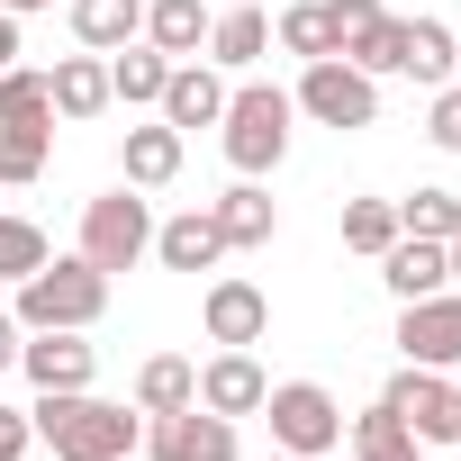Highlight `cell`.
Segmentation results:
<instances>
[{
    "label": "cell",
    "mask_w": 461,
    "mask_h": 461,
    "mask_svg": "<svg viewBox=\"0 0 461 461\" xmlns=\"http://www.w3.org/2000/svg\"><path fill=\"white\" fill-rule=\"evenodd\" d=\"M208 0H145V46H163L172 64H190V55H208Z\"/></svg>",
    "instance_id": "22"
},
{
    "label": "cell",
    "mask_w": 461,
    "mask_h": 461,
    "mask_svg": "<svg viewBox=\"0 0 461 461\" xmlns=\"http://www.w3.org/2000/svg\"><path fill=\"white\" fill-rule=\"evenodd\" d=\"M272 461H290V452H272Z\"/></svg>",
    "instance_id": "43"
},
{
    "label": "cell",
    "mask_w": 461,
    "mask_h": 461,
    "mask_svg": "<svg viewBox=\"0 0 461 461\" xmlns=\"http://www.w3.org/2000/svg\"><path fill=\"white\" fill-rule=\"evenodd\" d=\"M64 19H73V46L118 55V46L145 37V0H64Z\"/></svg>",
    "instance_id": "20"
},
{
    "label": "cell",
    "mask_w": 461,
    "mask_h": 461,
    "mask_svg": "<svg viewBox=\"0 0 461 461\" xmlns=\"http://www.w3.org/2000/svg\"><path fill=\"white\" fill-rule=\"evenodd\" d=\"M326 19H335V37L353 46L362 28H380V19H389V0H326Z\"/></svg>",
    "instance_id": "34"
},
{
    "label": "cell",
    "mask_w": 461,
    "mask_h": 461,
    "mask_svg": "<svg viewBox=\"0 0 461 461\" xmlns=\"http://www.w3.org/2000/svg\"><path fill=\"white\" fill-rule=\"evenodd\" d=\"M10 64H19V19L0 10V73H10Z\"/></svg>",
    "instance_id": "37"
},
{
    "label": "cell",
    "mask_w": 461,
    "mask_h": 461,
    "mask_svg": "<svg viewBox=\"0 0 461 461\" xmlns=\"http://www.w3.org/2000/svg\"><path fill=\"white\" fill-rule=\"evenodd\" d=\"M344 64H362L371 82H389V73H398V19H380V28H362V37L344 46Z\"/></svg>",
    "instance_id": "32"
},
{
    "label": "cell",
    "mask_w": 461,
    "mask_h": 461,
    "mask_svg": "<svg viewBox=\"0 0 461 461\" xmlns=\"http://www.w3.org/2000/svg\"><path fill=\"white\" fill-rule=\"evenodd\" d=\"M263 389H272V371L254 362V344H217L208 362H199V407H217V416H263Z\"/></svg>",
    "instance_id": "11"
},
{
    "label": "cell",
    "mask_w": 461,
    "mask_h": 461,
    "mask_svg": "<svg viewBox=\"0 0 461 461\" xmlns=\"http://www.w3.org/2000/svg\"><path fill=\"white\" fill-rule=\"evenodd\" d=\"M163 82H172V55H163V46H145V37H136V46H118V55H109V100H118V109H154V100H163Z\"/></svg>",
    "instance_id": "23"
},
{
    "label": "cell",
    "mask_w": 461,
    "mask_h": 461,
    "mask_svg": "<svg viewBox=\"0 0 461 461\" xmlns=\"http://www.w3.org/2000/svg\"><path fill=\"white\" fill-rule=\"evenodd\" d=\"M145 452L154 461H245L236 443V416H217V407H172V416H145Z\"/></svg>",
    "instance_id": "7"
},
{
    "label": "cell",
    "mask_w": 461,
    "mask_h": 461,
    "mask_svg": "<svg viewBox=\"0 0 461 461\" xmlns=\"http://www.w3.org/2000/svg\"><path fill=\"white\" fill-rule=\"evenodd\" d=\"M28 443H37L28 407H0V461H28Z\"/></svg>",
    "instance_id": "35"
},
{
    "label": "cell",
    "mask_w": 461,
    "mask_h": 461,
    "mask_svg": "<svg viewBox=\"0 0 461 461\" xmlns=\"http://www.w3.org/2000/svg\"><path fill=\"white\" fill-rule=\"evenodd\" d=\"M398 236H425V245H452V236H461V190H443V181L407 190V199H398Z\"/></svg>",
    "instance_id": "27"
},
{
    "label": "cell",
    "mask_w": 461,
    "mask_h": 461,
    "mask_svg": "<svg viewBox=\"0 0 461 461\" xmlns=\"http://www.w3.org/2000/svg\"><path fill=\"white\" fill-rule=\"evenodd\" d=\"M263 416H272V452H290V461L344 452V398L326 380H272L263 389Z\"/></svg>",
    "instance_id": "5"
},
{
    "label": "cell",
    "mask_w": 461,
    "mask_h": 461,
    "mask_svg": "<svg viewBox=\"0 0 461 461\" xmlns=\"http://www.w3.org/2000/svg\"><path fill=\"white\" fill-rule=\"evenodd\" d=\"M452 64H461V37H452L443 19H425V10H416V19H398V73H407L416 91H443V82H452Z\"/></svg>",
    "instance_id": "16"
},
{
    "label": "cell",
    "mask_w": 461,
    "mask_h": 461,
    "mask_svg": "<svg viewBox=\"0 0 461 461\" xmlns=\"http://www.w3.org/2000/svg\"><path fill=\"white\" fill-rule=\"evenodd\" d=\"M398 362L461 371V290H434V299H407L398 308Z\"/></svg>",
    "instance_id": "9"
},
{
    "label": "cell",
    "mask_w": 461,
    "mask_h": 461,
    "mask_svg": "<svg viewBox=\"0 0 461 461\" xmlns=\"http://www.w3.org/2000/svg\"><path fill=\"white\" fill-rule=\"evenodd\" d=\"M272 55V10H217L208 19V64L217 73H254Z\"/></svg>",
    "instance_id": "21"
},
{
    "label": "cell",
    "mask_w": 461,
    "mask_h": 461,
    "mask_svg": "<svg viewBox=\"0 0 461 461\" xmlns=\"http://www.w3.org/2000/svg\"><path fill=\"white\" fill-rule=\"evenodd\" d=\"M380 290L407 308V299H434V290H452V272H443V245H425V236H398L389 254H380Z\"/></svg>",
    "instance_id": "19"
},
{
    "label": "cell",
    "mask_w": 461,
    "mask_h": 461,
    "mask_svg": "<svg viewBox=\"0 0 461 461\" xmlns=\"http://www.w3.org/2000/svg\"><path fill=\"white\" fill-rule=\"evenodd\" d=\"M344 461H425V443H416V434L371 398L362 416H344Z\"/></svg>",
    "instance_id": "25"
},
{
    "label": "cell",
    "mask_w": 461,
    "mask_h": 461,
    "mask_svg": "<svg viewBox=\"0 0 461 461\" xmlns=\"http://www.w3.org/2000/svg\"><path fill=\"white\" fill-rule=\"evenodd\" d=\"M443 272H452V290H461V236H452V245H443Z\"/></svg>",
    "instance_id": "39"
},
{
    "label": "cell",
    "mask_w": 461,
    "mask_h": 461,
    "mask_svg": "<svg viewBox=\"0 0 461 461\" xmlns=\"http://www.w3.org/2000/svg\"><path fill=\"white\" fill-rule=\"evenodd\" d=\"M55 163V127H0V190H28Z\"/></svg>",
    "instance_id": "30"
},
{
    "label": "cell",
    "mask_w": 461,
    "mask_h": 461,
    "mask_svg": "<svg viewBox=\"0 0 461 461\" xmlns=\"http://www.w3.org/2000/svg\"><path fill=\"white\" fill-rule=\"evenodd\" d=\"M0 10H10V19H37V10H55V0H0Z\"/></svg>",
    "instance_id": "38"
},
{
    "label": "cell",
    "mask_w": 461,
    "mask_h": 461,
    "mask_svg": "<svg viewBox=\"0 0 461 461\" xmlns=\"http://www.w3.org/2000/svg\"><path fill=\"white\" fill-rule=\"evenodd\" d=\"M398 245V199H344V254L380 263Z\"/></svg>",
    "instance_id": "29"
},
{
    "label": "cell",
    "mask_w": 461,
    "mask_h": 461,
    "mask_svg": "<svg viewBox=\"0 0 461 461\" xmlns=\"http://www.w3.org/2000/svg\"><path fill=\"white\" fill-rule=\"evenodd\" d=\"M46 82H55V118H64V127H91V118L109 109V55H91V46H82V55H55Z\"/></svg>",
    "instance_id": "18"
},
{
    "label": "cell",
    "mask_w": 461,
    "mask_h": 461,
    "mask_svg": "<svg viewBox=\"0 0 461 461\" xmlns=\"http://www.w3.org/2000/svg\"><path fill=\"white\" fill-rule=\"evenodd\" d=\"M452 443H461V389H452Z\"/></svg>",
    "instance_id": "40"
},
{
    "label": "cell",
    "mask_w": 461,
    "mask_h": 461,
    "mask_svg": "<svg viewBox=\"0 0 461 461\" xmlns=\"http://www.w3.org/2000/svg\"><path fill=\"white\" fill-rule=\"evenodd\" d=\"M199 326H208V344H263V335H272V299H263L245 272H217V281L199 290Z\"/></svg>",
    "instance_id": "10"
},
{
    "label": "cell",
    "mask_w": 461,
    "mask_h": 461,
    "mask_svg": "<svg viewBox=\"0 0 461 461\" xmlns=\"http://www.w3.org/2000/svg\"><path fill=\"white\" fill-rule=\"evenodd\" d=\"M290 109L317 118V127H335V136H353V127H380V82L362 64H344V55H317V64H299Z\"/></svg>",
    "instance_id": "6"
},
{
    "label": "cell",
    "mask_w": 461,
    "mask_h": 461,
    "mask_svg": "<svg viewBox=\"0 0 461 461\" xmlns=\"http://www.w3.org/2000/svg\"><path fill=\"white\" fill-rule=\"evenodd\" d=\"M28 425H37V443L55 461H127L145 443V416L118 407V398H100V389H37Z\"/></svg>",
    "instance_id": "1"
},
{
    "label": "cell",
    "mask_w": 461,
    "mask_h": 461,
    "mask_svg": "<svg viewBox=\"0 0 461 461\" xmlns=\"http://www.w3.org/2000/svg\"><path fill=\"white\" fill-rule=\"evenodd\" d=\"M272 46H281V55H299V64L344 55V37H335V19H326V0H290V10L272 19Z\"/></svg>",
    "instance_id": "26"
},
{
    "label": "cell",
    "mask_w": 461,
    "mask_h": 461,
    "mask_svg": "<svg viewBox=\"0 0 461 461\" xmlns=\"http://www.w3.org/2000/svg\"><path fill=\"white\" fill-rule=\"evenodd\" d=\"M208 217H217L226 254H254V245H272V236H281V208H272V190H263V181L217 190V199H208Z\"/></svg>",
    "instance_id": "15"
},
{
    "label": "cell",
    "mask_w": 461,
    "mask_h": 461,
    "mask_svg": "<svg viewBox=\"0 0 461 461\" xmlns=\"http://www.w3.org/2000/svg\"><path fill=\"white\" fill-rule=\"evenodd\" d=\"M0 127H55V82L37 64H10L0 73Z\"/></svg>",
    "instance_id": "28"
},
{
    "label": "cell",
    "mask_w": 461,
    "mask_h": 461,
    "mask_svg": "<svg viewBox=\"0 0 461 461\" xmlns=\"http://www.w3.org/2000/svg\"><path fill=\"white\" fill-rule=\"evenodd\" d=\"M73 254L91 263V272H136L145 254H154V199L136 190V181H118V190H100V199H82V236H73Z\"/></svg>",
    "instance_id": "4"
},
{
    "label": "cell",
    "mask_w": 461,
    "mask_h": 461,
    "mask_svg": "<svg viewBox=\"0 0 461 461\" xmlns=\"http://www.w3.org/2000/svg\"><path fill=\"white\" fill-rule=\"evenodd\" d=\"M226 91H236V82H226L208 55H190V64H172V82H163L154 118H163V127H181V136H190V127H217V118H226Z\"/></svg>",
    "instance_id": "12"
},
{
    "label": "cell",
    "mask_w": 461,
    "mask_h": 461,
    "mask_svg": "<svg viewBox=\"0 0 461 461\" xmlns=\"http://www.w3.org/2000/svg\"><path fill=\"white\" fill-rule=\"evenodd\" d=\"M19 344H28V326H19L10 308H0V371H19Z\"/></svg>",
    "instance_id": "36"
},
{
    "label": "cell",
    "mask_w": 461,
    "mask_h": 461,
    "mask_svg": "<svg viewBox=\"0 0 461 461\" xmlns=\"http://www.w3.org/2000/svg\"><path fill=\"white\" fill-rule=\"evenodd\" d=\"M452 82H461V64H452Z\"/></svg>",
    "instance_id": "42"
},
{
    "label": "cell",
    "mask_w": 461,
    "mask_h": 461,
    "mask_svg": "<svg viewBox=\"0 0 461 461\" xmlns=\"http://www.w3.org/2000/svg\"><path fill=\"white\" fill-rule=\"evenodd\" d=\"M425 136H434L443 154H461V82H443V91H434V109H425Z\"/></svg>",
    "instance_id": "33"
},
{
    "label": "cell",
    "mask_w": 461,
    "mask_h": 461,
    "mask_svg": "<svg viewBox=\"0 0 461 461\" xmlns=\"http://www.w3.org/2000/svg\"><path fill=\"white\" fill-rule=\"evenodd\" d=\"M380 407L416 434V443H452V371H425V362H398Z\"/></svg>",
    "instance_id": "8"
},
{
    "label": "cell",
    "mask_w": 461,
    "mask_h": 461,
    "mask_svg": "<svg viewBox=\"0 0 461 461\" xmlns=\"http://www.w3.org/2000/svg\"><path fill=\"white\" fill-rule=\"evenodd\" d=\"M19 371L37 389H91L100 380V344H82V326H46V335L19 344Z\"/></svg>",
    "instance_id": "13"
},
{
    "label": "cell",
    "mask_w": 461,
    "mask_h": 461,
    "mask_svg": "<svg viewBox=\"0 0 461 461\" xmlns=\"http://www.w3.org/2000/svg\"><path fill=\"white\" fill-rule=\"evenodd\" d=\"M10 290H19L10 317H19L28 335H46V326H82V335H91V326L109 317V272H91L82 254H46V263H37L28 281H10Z\"/></svg>",
    "instance_id": "3"
},
{
    "label": "cell",
    "mask_w": 461,
    "mask_h": 461,
    "mask_svg": "<svg viewBox=\"0 0 461 461\" xmlns=\"http://www.w3.org/2000/svg\"><path fill=\"white\" fill-rule=\"evenodd\" d=\"M326 461H344V452H326Z\"/></svg>",
    "instance_id": "41"
},
{
    "label": "cell",
    "mask_w": 461,
    "mask_h": 461,
    "mask_svg": "<svg viewBox=\"0 0 461 461\" xmlns=\"http://www.w3.org/2000/svg\"><path fill=\"white\" fill-rule=\"evenodd\" d=\"M154 263H163V272H217V263H226L217 217H208V208H181V217H163V226H154Z\"/></svg>",
    "instance_id": "17"
},
{
    "label": "cell",
    "mask_w": 461,
    "mask_h": 461,
    "mask_svg": "<svg viewBox=\"0 0 461 461\" xmlns=\"http://www.w3.org/2000/svg\"><path fill=\"white\" fill-rule=\"evenodd\" d=\"M181 154H190V136L163 127V118H145V127L118 136V181H136V190H172V181H181Z\"/></svg>",
    "instance_id": "14"
},
{
    "label": "cell",
    "mask_w": 461,
    "mask_h": 461,
    "mask_svg": "<svg viewBox=\"0 0 461 461\" xmlns=\"http://www.w3.org/2000/svg\"><path fill=\"white\" fill-rule=\"evenodd\" d=\"M199 398V362L190 353H145L136 362V416H172Z\"/></svg>",
    "instance_id": "24"
},
{
    "label": "cell",
    "mask_w": 461,
    "mask_h": 461,
    "mask_svg": "<svg viewBox=\"0 0 461 461\" xmlns=\"http://www.w3.org/2000/svg\"><path fill=\"white\" fill-rule=\"evenodd\" d=\"M290 127H299L290 91H272V82H236V91H226L217 145H226V163H236V181H263V172H281V163H290Z\"/></svg>",
    "instance_id": "2"
},
{
    "label": "cell",
    "mask_w": 461,
    "mask_h": 461,
    "mask_svg": "<svg viewBox=\"0 0 461 461\" xmlns=\"http://www.w3.org/2000/svg\"><path fill=\"white\" fill-rule=\"evenodd\" d=\"M127 461H136V452H127Z\"/></svg>",
    "instance_id": "44"
},
{
    "label": "cell",
    "mask_w": 461,
    "mask_h": 461,
    "mask_svg": "<svg viewBox=\"0 0 461 461\" xmlns=\"http://www.w3.org/2000/svg\"><path fill=\"white\" fill-rule=\"evenodd\" d=\"M46 254H55V245H46V226H37V217H10V208H0V281H28Z\"/></svg>",
    "instance_id": "31"
}]
</instances>
